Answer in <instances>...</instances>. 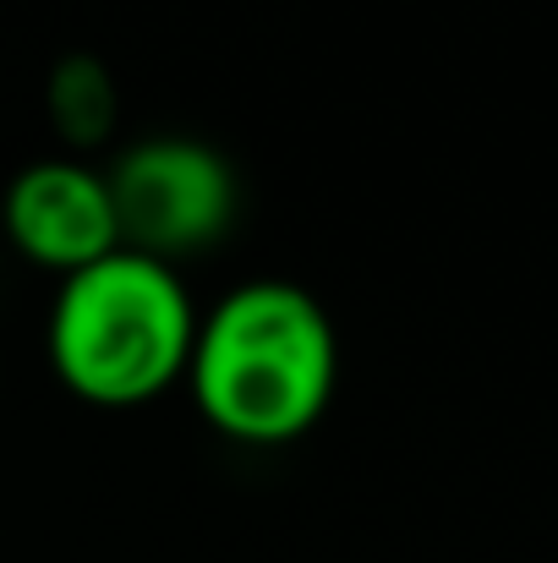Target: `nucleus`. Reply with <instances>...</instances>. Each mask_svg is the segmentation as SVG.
Segmentation results:
<instances>
[{
    "label": "nucleus",
    "mask_w": 558,
    "mask_h": 563,
    "mask_svg": "<svg viewBox=\"0 0 558 563\" xmlns=\"http://www.w3.org/2000/svg\"><path fill=\"white\" fill-rule=\"evenodd\" d=\"M50 126L66 137V148H99L116 132V82L99 55H66L50 71L44 88Z\"/></svg>",
    "instance_id": "39448f33"
},
{
    "label": "nucleus",
    "mask_w": 558,
    "mask_h": 563,
    "mask_svg": "<svg viewBox=\"0 0 558 563\" xmlns=\"http://www.w3.org/2000/svg\"><path fill=\"white\" fill-rule=\"evenodd\" d=\"M340 383V340L324 301L291 279H247L197 312L186 394L197 416L252 449L313 432Z\"/></svg>",
    "instance_id": "f257e3e1"
},
{
    "label": "nucleus",
    "mask_w": 558,
    "mask_h": 563,
    "mask_svg": "<svg viewBox=\"0 0 558 563\" xmlns=\"http://www.w3.org/2000/svg\"><path fill=\"white\" fill-rule=\"evenodd\" d=\"M197 301L176 263L116 246L66 274L50 301L44 351L66 394L105 410H132L186 383Z\"/></svg>",
    "instance_id": "f03ea898"
},
{
    "label": "nucleus",
    "mask_w": 558,
    "mask_h": 563,
    "mask_svg": "<svg viewBox=\"0 0 558 563\" xmlns=\"http://www.w3.org/2000/svg\"><path fill=\"white\" fill-rule=\"evenodd\" d=\"M0 224H6L11 246L55 279H66L121 246L110 176L72 154L33 159L28 170H17L6 187V202H0Z\"/></svg>",
    "instance_id": "20e7f679"
},
{
    "label": "nucleus",
    "mask_w": 558,
    "mask_h": 563,
    "mask_svg": "<svg viewBox=\"0 0 558 563\" xmlns=\"http://www.w3.org/2000/svg\"><path fill=\"white\" fill-rule=\"evenodd\" d=\"M121 246L176 263L225 241L236 219V170L197 137H143L110 170Z\"/></svg>",
    "instance_id": "7ed1b4c3"
}]
</instances>
